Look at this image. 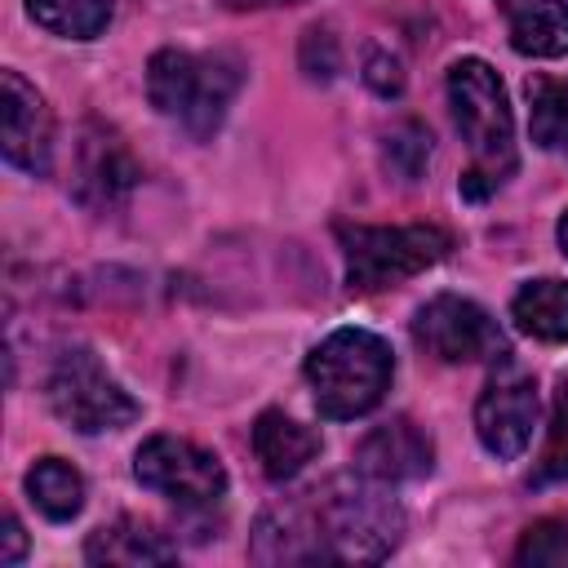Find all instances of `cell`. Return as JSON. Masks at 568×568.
Masks as SVG:
<instances>
[{"mask_svg": "<svg viewBox=\"0 0 568 568\" xmlns=\"http://www.w3.org/2000/svg\"><path fill=\"white\" fill-rule=\"evenodd\" d=\"M448 106L462 142L470 146L462 195L484 200L515 173V115L506 102V84L484 58H457L448 67Z\"/></svg>", "mask_w": 568, "mask_h": 568, "instance_id": "obj_1", "label": "cell"}, {"mask_svg": "<svg viewBox=\"0 0 568 568\" xmlns=\"http://www.w3.org/2000/svg\"><path fill=\"white\" fill-rule=\"evenodd\" d=\"M306 510L324 550V564H377L404 537V510L386 484L368 475H337L306 493Z\"/></svg>", "mask_w": 568, "mask_h": 568, "instance_id": "obj_2", "label": "cell"}, {"mask_svg": "<svg viewBox=\"0 0 568 568\" xmlns=\"http://www.w3.org/2000/svg\"><path fill=\"white\" fill-rule=\"evenodd\" d=\"M244 84V62L235 53H191V49H160L146 62V98L151 106L173 120L195 142L213 138L226 120L231 98Z\"/></svg>", "mask_w": 568, "mask_h": 568, "instance_id": "obj_3", "label": "cell"}, {"mask_svg": "<svg viewBox=\"0 0 568 568\" xmlns=\"http://www.w3.org/2000/svg\"><path fill=\"white\" fill-rule=\"evenodd\" d=\"M395 377L390 346L368 328H337L306 355V382L315 395L320 417L355 422L373 413Z\"/></svg>", "mask_w": 568, "mask_h": 568, "instance_id": "obj_4", "label": "cell"}, {"mask_svg": "<svg viewBox=\"0 0 568 568\" xmlns=\"http://www.w3.org/2000/svg\"><path fill=\"white\" fill-rule=\"evenodd\" d=\"M342 253H346V284L351 293H377L390 284H404L422 275L426 266L444 262L453 248V235L444 226H337Z\"/></svg>", "mask_w": 568, "mask_h": 568, "instance_id": "obj_5", "label": "cell"}, {"mask_svg": "<svg viewBox=\"0 0 568 568\" xmlns=\"http://www.w3.org/2000/svg\"><path fill=\"white\" fill-rule=\"evenodd\" d=\"M44 395H49V408L58 413V422H67L80 435L120 430V426L138 422V413H142V404L102 368V359L89 346H67L53 359Z\"/></svg>", "mask_w": 568, "mask_h": 568, "instance_id": "obj_6", "label": "cell"}, {"mask_svg": "<svg viewBox=\"0 0 568 568\" xmlns=\"http://www.w3.org/2000/svg\"><path fill=\"white\" fill-rule=\"evenodd\" d=\"M133 475L142 488L178 506H213L226 497V466L217 462V453L178 435H151L133 453Z\"/></svg>", "mask_w": 568, "mask_h": 568, "instance_id": "obj_7", "label": "cell"}, {"mask_svg": "<svg viewBox=\"0 0 568 568\" xmlns=\"http://www.w3.org/2000/svg\"><path fill=\"white\" fill-rule=\"evenodd\" d=\"M413 342L444 364H479V359L506 355V337L497 320L479 302L457 297V293H435L430 302L417 306Z\"/></svg>", "mask_w": 568, "mask_h": 568, "instance_id": "obj_8", "label": "cell"}, {"mask_svg": "<svg viewBox=\"0 0 568 568\" xmlns=\"http://www.w3.org/2000/svg\"><path fill=\"white\" fill-rule=\"evenodd\" d=\"M537 430V382L501 355V368H493L488 386L475 404V435L497 462L524 457Z\"/></svg>", "mask_w": 568, "mask_h": 568, "instance_id": "obj_9", "label": "cell"}, {"mask_svg": "<svg viewBox=\"0 0 568 568\" xmlns=\"http://www.w3.org/2000/svg\"><path fill=\"white\" fill-rule=\"evenodd\" d=\"M0 146L4 160L22 173L44 178L53 164V111L13 67L0 71Z\"/></svg>", "mask_w": 568, "mask_h": 568, "instance_id": "obj_10", "label": "cell"}, {"mask_svg": "<svg viewBox=\"0 0 568 568\" xmlns=\"http://www.w3.org/2000/svg\"><path fill=\"white\" fill-rule=\"evenodd\" d=\"M138 178L142 169L129 155V146L111 129L89 124L75 151V200L84 209H115L138 186Z\"/></svg>", "mask_w": 568, "mask_h": 568, "instance_id": "obj_11", "label": "cell"}, {"mask_svg": "<svg viewBox=\"0 0 568 568\" xmlns=\"http://www.w3.org/2000/svg\"><path fill=\"white\" fill-rule=\"evenodd\" d=\"M355 470L377 484H408V479H422L435 470V444L417 422L390 417L359 439Z\"/></svg>", "mask_w": 568, "mask_h": 568, "instance_id": "obj_12", "label": "cell"}, {"mask_svg": "<svg viewBox=\"0 0 568 568\" xmlns=\"http://www.w3.org/2000/svg\"><path fill=\"white\" fill-rule=\"evenodd\" d=\"M253 559L257 564H324L306 501H280L262 510L253 528Z\"/></svg>", "mask_w": 568, "mask_h": 568, "instance_id": "obj_13", "label": "cell"}, {"mask_svg": "<svg viewBox=\"0 0 568 568\" xmlns=\"http://www.w3.org/2000/svg\"><path fill=\"white\" fill-rule=\"evenodd\" d=\"M84 559L89 564H120V568H146V564H173L178 546L155 532L151 524L120 515L115 524H102L98 532H89L84 541Z\"/></svg>", "mask_w": 568, "mask_h": 568, "instance_id": "obj_14", "label": "cell"}, {"mask_svg": "<svg viewBox=\"0 0 568 568\" xmlns=\"http://www.w3.org/2000/svg\"><path fill=\"white\" fill-rule=\"evenodd\" d=\"M253 453H257L266 479L284 484V479H293L320 453V435L311 426H302L297 417L280 413V408H266L253 422Z\"/></svg>", "mask_w": 568, "mask_h": 568, "instance_id": "obj_15", "label": "cell"}, {"mask_svg": "<svg viewBox=\"0 0 568 568\" xmlns=\"http://www.w3.org/2000/svg\"><path fill=\"white\" fill-rule=\"evenodd\" d=\"M524 58H568V0H497Z\"/></svg>", "mask_w": 568, "mask_h": 568, "instance_id": "obj_16", "label": "cell"}, {"mask_svg": "<svg viewBox=\"0 0 568 568\" xmlns=\"http://www.w3.org/2000/svg\"><path fill=\"white\" fill-rule=\"evenodd\" d=\"M510 320L537 337V342H568V284L564 280H528L515 302H510Z\"/></svg>", "mask_w": 568, "mask_h": 568, "instance_id": "obj_17", "label": "cell"}, {"mask_svg": "<svg viewBox=\"0 0 568 568\" xmlns=\"http://www.w3.org/2000/svg\"><path fill=\"white\" fill-rule=\"evenodd\" d=\"M27 497L31 506L53 519V524H67L84 510V479L71 462L62 457H40L31 470H27Z\"/></svg>", "mask_w": 568, "mask_h": 568, "instance_id": "obj_18", "label": "cell"}, {"mask_svg": "<svg viewBox=\"0 0 568 568\" xmlns=\"http://www.w3.org/2000/svg\"><path fill=\"white\" fill-rule=\"evenodd\" d=\"M115 0H27V13L36 27L62 40H93L106 31Z\"/></svg>", "mask_w": 568, "mask_h": 568, "instance_id": "obj_19", "label": "cell"}, {"mask_svg": "<svg viewBox=\"0 0 568 568\" xmlns=\"http://www.w3.org/2000/svg\"><path fill=\"white\" fill-rule=\"evenodd\" d=\"M528 129L541 151H568V75L528 80Z\"/></svg>", "mask_w": 568, "mask_h": 568, "instance_id": "obj_20", "label": "cell"}, {"mask_svg": "<svg viewBox=\"0 0 568 568\" xmlns=\"http://www.w3.org/2000/svg\"><path fill=\"white\" fill-rule=\"evenodd\" d=\"M382 160H386V169H390L399 182H417V178L426 173V164H430V133H426V124H417V120L395 124V129L386 133Z\"/></svg>", "mask_w": 568, "mask_h": 568, "instance_id": "obj_21", "label": "cell"}, {"mask_svg": "<svg viewBox=\"0 0 568 568\" xmlns=\"http://www.w3.org/2000/svg\"><path fill=\"white\" fill-rule=\"evenodd\" d=\"M519 564H564L568 559V524L559 519H541L524 532L519 550H515Z\"/></svg>", "mask_w": 568, "mask_h": 568, "instance_id": "obj_22", "label": "cell"}, {"mask_svg": "<svg viewBox=\"0 0 568 568\" xmlns=\"http://www.w3.org/2000/svg\"><path fill=\"white\" fill-rule=\"evenodd\" d=\"M302 71L311 80H333L337 75V44L324 27H311L306 40H302Z\"/></svg>", "mask_w": 568, "mask_h": 568, "instance_id": "obj_23", "label": "cell"}, {"mask_svg": "<svg viewBox=\"0 0 568 568\" xmlns=\"http://www.w3.org/2000/svg\"><path fill=\"white\" fill-rule=\"evenodd\" d=\"M559 475H568V390L559 395V413H555V430H550V448H546V457H541L537 484L559 479Z\"/></svg>", "mask_w": 568, "mask_h": 568, "instance_id": "obj_24", "label": "cell"}, {"mask_svg": "<svg viewBox=\"0 0 568 568\" xmlns=\"http://www.w3.org/2000/svg\"><path fill=\"white\" fill-rule=\"evenodd\" d=\"M364 80H368V89H373V93H382V98H395V93L404 89V71H399V58H390V53L373 49V53H368V62H364Z\"/></svg>", "mask_w": 568, "mask_h": 568, "instance_id": "obj_25", "label": "cell"}, {"mask_svg": "<svg viewBox=\"0 0 568 568\" xmlns=\"http://www.w3.org/2000/svg\"><path fill=\"white\" fill-rule=\"evenodd\" d=\"M22 550H27V532H22V524H18L13 515H4V550H0V564H4V568L18 564Z\"/></svg>", "mask_w": 568, "mask_h": 568, "instance_id": "obj_26", "label": "cell"}, {"mask_svg": "<svg viewBox=\"0 0 568 568\" xmlns=\"http://www.w3.org/2000/svg\"><path fill=\"white\" fill-rule=\"evenodd\" d=\"M231 9H271V4H297V0H226Z\"/></svg>", "mask_w": 568, "mask_h": 568, "instance_id": "obj_27", "label": "cell"}, {"mask_svg": "<svg viewBox=\"0 0 568 568\" xmlns=\"http://www.w3.org/2000/svg\"><path fill=\"white\" fill-rule=\"evenodd\" d=\"M555 235H559V248H564V257H568V209H564V217H559Z\"/></svg>", "mask_w": 568, "mask_h": 568, "instance_id": "obj_28", "label": "cell"}]
</instances>
